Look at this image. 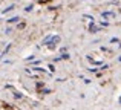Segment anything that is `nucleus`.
Returning <instances> with one entry per match:
<instances>
[{
    "instance_id": "1",
    "label": "nucleus",
    "mask_w": 121,
    "mask_h": 110,
    "mask_svg": "<svg viewBox=\"0 0 121 110\" xmlns=\"http://www.w3.org/2000/svg\"><path fill=\"white\" fill-rule=\"evenodd\" d=\"M113 12H103V18H112L113 17Z\"/></svg>"
}]
</instances>
